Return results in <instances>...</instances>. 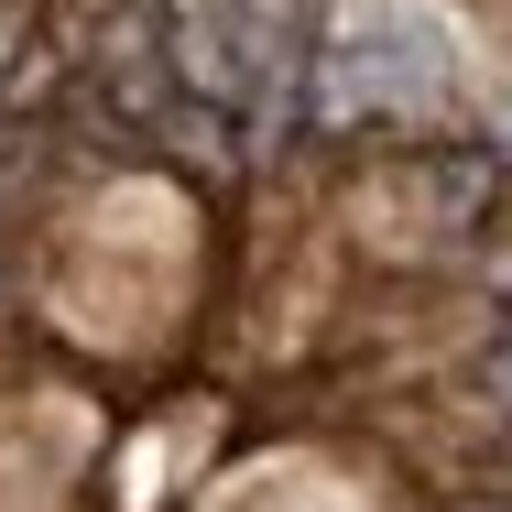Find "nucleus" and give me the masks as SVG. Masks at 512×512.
<instances>
[]
</instances>
